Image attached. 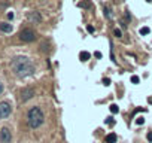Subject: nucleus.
<instances>
[{"instance_id": "1", "label": "nucleus", "mask_w": 152, "mask_h": 143, "mask_svg": "<svg viewBox=\"0 0 152 143\" xmlns=\"http://www.w3.org/2000/svg\"><path fill=\"white\" fill-rule=\"evenodd\" d=\"M11 69L15 73V76H18V77H27L35 73V64H33V61L29 57H23V55L15 57L11 61Z\"/></svg>"}, {"instance_id": "2", "label": "nucleus", "mask_w": 152, "mask_h": 143, "mask_svg": "<svg viewBox=\"0 0 152 143\" xmlns=\"http://www.w3.org/2000/svg\"><path fill=\"white\" fill-rule=\"evenodd\" d=\"M43 121H45V116H43V112H42V109L40 107H31L29 110V113H27V124L30 128H39L42 124H43Z\"/></svg>"}, {"instance_id": "3", "label": "nucleus", "mask_w": 152, "mask_h": 143, "mask_svg": "<svg viewBox=\"0 0 152 143\" xmlns=\"http://www.w3.org/2000/svg\"><path fill=\"white\" fill-rule=\"evenodd\" d=\"M19 39H21L23 42H33L36 39V33L30 28H24L19 31Z\"/></svg>"}, {"instance_id": "4", "label": "nucleus", "mask_w": 152, "mask_h": 143, "mask_svg": "<svg viewBox=\"0 0 152 143\" xmlns=\"http://www.w3.org/2000/svg\"><path fill=\"white\" fill-rule=\"evenodd\" d=\"M11 105L8 101H2L0 103V119H5V118H8V116L11 115Z\"/></svg>"}, {"instance_id": "5", "label": "nucleus", "mask_w": 152, "mask_h": 143, "mask_svg": "<svg viewBox=\"0 0 152 143\" xmlns=\"http://www.w3.org/2000/svg\"><path fill=\"white\" fill-rule=\"evenodd\" d=\"M12 140V134H11V130L9 128H0V143H9Z\"/></svg>"}, {"instance_id": "6", "label": "nucleus", "mask_w": 152, "mask_h": 143, "mask_svg": "<svg viewBox=\"0 0 152 143\" xmlns=\"http://www.w3.org/2000/svg\"><path fill=\"white\" fill-rule=\"evenodd\" d=\"M27 19H29L31 24H40V23H42V17H40V14L36 12V11L29 12V14H27Z\"/></svg>"}, {"instance_id": "7", "label": "nucleus", "mask_w": 152, "mask_h": 143, "mask_svg": "<svg viewBox=\"0 0 152 143\" xmlns=\"http://www.w3.org/2000/svg\"><path fill=\"white\" fill-rule=\"evenodd\" d=\"M33 95H35V89H33V88H24V89L21 91V101L30 100Z\"/></svg>"}, {"instance_id": "8", "label": "nucleus", "mask_w": 152, "mask_h": 143, "mask_svg": "<svg viewBox=\"0 0 152 143\" xmlns=\"http://www.w3.org/2000/svg\"><path fill=\"white\" fill-rule=\"evenodd\" d=\"M78 6L82 8V9H92V3L90 2V0H82V2L78 3Z\"/></svg>"}, {"instance_id": "9", "label": "nucleus", "mask_w": 152, "mask_h": 143, "mask_svg": "<svg viewBox=\"0 0 152 143\" xmlns=\"http://www.w3.org/2000/svg\"><path fill=\"white\" fill-rule=\"evenodd\" d=\"M0 30H2L3 33H11V31H12V25L8 24V23H2V24H0Z\"/></svg>"}, {"instance_id": "10", "label": "nucleus", "mask_w": 152, "mask_h": 143, "mask_svg": "<svg viewBox=\"0 0 152 143\" xmlns=\"http://www.w3.org/2000/svg\"><path fill=\"white\" fill-rule=\"evenodd\" d=\"M116 142V134L115 133H110L106 136V139H104V143H115Z\"/></svg>"}, {"instance_id": "11", "label": "nucleus", "mask_w": 152, "mask_h": 143, "mask_svg": "<svg viewBox=\"0 0 152 143\" xmlns=\"http://www.w3.org/2000/svg\"><path fill=\"white\" fill-rule=\"evenodd\" d=\"M103 12H104V17H106L108 19H112V18H114V14H112V9L109 8V6L106 5V6H104V9H103Z\"/></svg>"}, {"instance_id": "12", "label": "nucleus", "mask_w": 152, "mask_h": 143, "mask_svg": "<svg viewBox=\"0 0 152 143\" xmlns=\"http://www.w3.org/2000/svg\"><path fill=\"white\" fill-rule=\"evenodd\" d=\"M90 57H91V54L87 52V51H82V52L79 54V58H81V61H88V60H90Z\"/></svg>"}, {"instance_id": "13", "label": "nucleus", "mask_w": 152, "mask_h": 143, "mask_svg": "<svg viewBox=\"0 0 152 143\" xmlns=\"http://www.w3.org/2000/svg\"><path fill=\"white\" fill-rule=\"evenodd\" d=\"M151 33V30H149V27H143V28H140V34H143V36H146V34H149Z\"/></svg>"}, {"instance_id": "14", "label": "nucleus", "mask_w": 152, "mask_h": 143, "mask_svg": "<svg viewBox=\"0 0 152 143\" xmlns=\"http://www.w3.org/2000/svg\"><path fill=\"white\" fill-rule=\"evenodd\" d=\"M110 112L112 113H118L119 112V107H118L116 105H110Z\"/></svg>"}, {"instance_id": "15", "label": "nucleus", "mask_w": 152, "mask_h": 143, "mask_svg": "<svg viewBox=\"0 0 152 143\" xmlns=\"http://www.w3.org/2000/svg\"><path fill=\"white\" fill-rule=\"evenodd\" d=\"M106 124H109V125H114V124H115V121H114V118H112V116L106 118Z\"/></svg>"}, {"instance_id": "16", "label": "nucleus", "mask_w": 152, "mask_h": 143, "mask_svg": "<svg viewBox=\"0 0 152 143\" xmlns=\"http://www.w3.org/2000/svg\"><path fill=\"white\" fill-rule=\"evenodd\" d=\"M114 33H115V36H116V37H122V31H121L119 28H115Z\"/></svg>"}, {"instance_id": "17", "label": "nucleus", "mask_w": 152, "mask_h": 143, "mask_svg": "<svg viewBox=\"0 0 152 143\" xmlns=\"http://www.w3.org/2000/svg\"><path fill=\"white\" fill-rule=\"evenodd\" d=\"M139 81H140V79H139V76H131V82H133V83H139Z\"/></svg>"}, {"instance_id": "18", "label": "nucleus", "mask_w": 152, "mask_h": 143, "mask_svg": "<svg viewBox=\"0 0 152 143\" xmlns=\"http://www.w3.org/2000/svg\"><path fill=\"white\" fill-rule=\"evenodd\" d=\"M87 30H88V33H94V27H92V25H88Z\"/></svg>"}, {"instance_id": "19", "label": "nucleus", "mask_w": 152, "mask_h": 143, "mask_svg": "<svg viewBox=\"0 0 152 143\" xmlns=\"http://www.w3.org/2000/svg\"><path fill=\"white\" fill-rule=\"evenodd\" d=\"M136 122H137L139 125H140V124H143V122H145V119H143V118H137V119H136Z\"/></svg>"}, {"instance_id": "20", "label": "nucleus", "mask_w": 152, "mask_h": 143, "mask_svg": "<svg viewBox=\"0 0 152 143\" xmlns=\"http://www.w3.org/2000/svg\"><path fill=\"white\" fill-rule=\"evenodd\" d=\"M103 83H104V85H110V79H106V77H104V79H103Z\"/></svg>"}, {"instance_id": "21", "label": "nucleus", "mask_w": 152, "mask_h": 143, "mask_svg": "<svg viewBox=\"0 0 152 143\" xmlns=\"http://www.w3.org/2000/svg\"><path fill=\"white\" fill-rule=\"evenodd\" d=\"M148 140L152 142V133H148Z\"/></svg>"}, {"instance_id": "22", "label": "nucleus", "mask_w": 152, "mask_h": 143, "mask_svg": "<svg viewBox=\"0 0 152 143\" xmlns=\"http://www.w3.org/2000/svg\"><path fill=\"white\" fill-rule=\"evenodd\" d=\"M8 18L12 19V18H14V14H12V12H9V14H8Z\"/></svg>"}, {"instance_id": "23", "label": "nucleus", "mask_w": 152, "mask_h": 143, "mask_svg": "<svg viewBox=\"0 0 152 143\" xmlns=\"http://www.w3.org/2000/svg\"><path fill=\"white\" fill-rule=\"evenodd\" d=\"M2 93H3V83L0 82V94H2Z\"/></svg>"}, {"instance_id": "24", "label": "nucleus", "mask_w": 152, "mask_h": 143, "mask_svg": "<svg viewBox=\"0 0 152 143\" xmlns=\"http://www.w3.org/2000/svg\"><path fill=\"white\" fill-rule=\"evenodd\" d=\"M148 101L151 103V105H152V97H149V99H148Z\"/></svg>"}, {"instance_id": "25", "label": "nucleus", "mask_w": 152, "mask_h": 143, "mask_svg": "<svg viewBox=\"0 0 152 143\" xmlns=\"http://www.w3.org/2000/svg\"><path fill=\"white\" fill-rule=\"evenodd\" d=\"M146 2H149V3H151V2H152V0H146Z\"/></svg>"}]
</instances>
